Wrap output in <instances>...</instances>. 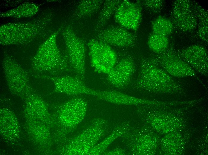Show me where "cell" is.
Segmentation results:
<instances>
[{
	"instance_id": "obj_1",
	"label": "cell",
	"mask_w": 208,
	"mask_h": 155,
	"mask_svg": "<svg viewBox=\"0 0 208 155\" xmlns=\"http://www.w3.org/2000/svg\"><path fill=\"white\" fill-rule=\"evenodd\" d=\"M53 15L46 11L34 19L27 21L9 23L0 27V43L3 45L29 43L46 36L51 30L49 28Z\"/></svg>"
},
{
	"instance_id": "obj_2",
	"label": "cell",
	"mask_w": 208,
	"mask_h": 155,
	"mask_svg": "<svg viewBox=\"0 0 208 155\" xmlns=\"http://www.w3.org/2000/svg\"><path fill=\"white\" fill-rule=\"evenodd\" d=\"M134 86L137 89L155 93L177 92L183 90L181 82L165 72L153 58H141Z\"/></svg>"
},
{
	"instance_id": "obj_3",
	"label": "cell",
	"mask_w": 208,
	"mask_h": 155,
	"mask_svg": "<svg viewBox=\"0 0 208 155\" xmlns=\"http://www.w3.org/2000/svg\"><path fill=\"white\" fill-rule=\"evenodd\" d=\"M61 28L50 35L39 46L31 62V68L35 71L56 75L69 69L66 52H61L57 43Z\"/></svg>"
},
{
	"instance_id": "obj_4",
	"label": "cell",
	"mask_w": 208,
	"mask_h": 155,
	"mask_svg": "<svg viewBox=\"0 0 208 155\" xmlns=\"http://www.w3.org/2000/svg\"><path fill=\"white\" fill-rule=\"evenodd\" d=\"M107 126V121L104 119H94L87 127L69 140L62 149V153L68 155H88L103 136Z\"/></svg>"
},
{
	"instance_id": "obj_5",
	"label": "cell",
	"mask_w": 208,
	"mask_h": 155,
	"mask_svg": "<svg viewBox=\"0 0 208 155\" xmlns=\"http://www.w3.org/2000/svg\"><path fill=\"white\" fill-rule=\"evenodd\" d=\"M86 100L75 97L60 105L57 111L60 135L66 136L73 131L85 117L88 108Z\"/></svg>"
},
{
	"instance_id": "obj_6",
	"label": "cell",
	"mask_w": 208,
	"mask_h": 155,
	"mask_svg": "<svg viewBox=\"0 0 208 155\" xmlns=\"http://www.w3.org/2000/svg\"><path fill=\"white\" fill-rule=\"evenodd\" d=\"M61 30L69 66L76 76L85 82L86 73L85 44L75 34L70 25L64 27Z\"/></svg>"
},
{
	"instance_id": "obj_7",
	"label": "cell",
	"mask_w": 208,
	"mask_h": 155,
	"mask_svg": "<svg viewBox=\"0 0 208 155\" xmlns=\"http://www.w3.org/2000/svg\"><path fill=\"white\" fill-rule=\"evenodd\" d=\"M2 65L10 90L24 99L32 89L28 72L8 55L4 56Z\"/></svg>"
},
{
	"instance_id": "obj_8",
	"label": "cell",
	"mask_w": 208,
	"mask_h": 155,
	"mask_svg": "<svg viewBox=\"0 0 208 155\" xmlns=\"http://www.w3.org/2000/svg\"><path fill=\"white\" fill-rule=\"evenodd\" d=\"M87 45L91 65L94 70L107 75L118 61L115 51L110 45L94 38L90 39Z\"/></svg>"
},
{
	"instance_id": "obj_9",
	"label": "cell",
	"mask_w": 208,
	"mask_h": 155,
	"mask_svg": "<svg viewBox=\"0 0 208 155\" xmlns=\"http://www.w3.org/2000/svg\"><path fill=\"white\" fill-rule=\"evenodd\" d=\"M157 63L174 78L192 77L202 82L196 72L178 55L174 47L169 45L163 52L153 57Z\"/></svg>"
},
{
	"instance_id": "obj_10",
	"label": "cell",
	"mask_w": 208,
	"mask_h": 155,
	"mask_svg": "<svg viewBox=\"0 0 208 155\" xmlns=\"http://www.w3.org/2000/svg\"><path fill=\"white\" fill-rule=\"evenodd\" d=\"M146 130L137 125L131 126L121 137L129 154H150L153 151L155 145V137L150 134L146 133Z\"/></svg>"
},
{
	"instance_id": "obj_11",
	"label": "cell",
	"mask_w": 208,
	"mask_h": 155,
	"mask_svg": "<svg viewBox=\"0 0 208 155\" xmlns=\"http://www.w3.org/2000/svg\"><path fill=\"white\" fill-rule=\"evenodd\" d=\"M142 10L140 0H122L114 14V20L120 26L136 32L141 22Z\"/></svg>"
},
{
	"instance_id": "obj_12",
	"label": "cell",
	"mask_w": 208,
	"mask_h": 155,
	"mask_svg": "<svg viewBox=\"0 0 208 155\" xmlns=\"http://www.w3.org/2000/svg\"><path fill=\"white\" fill-rule=\"evenodd\" d=\"M39 77L49 80L53 83L54 92L71 95L87 94L94 96L96 90L89 88L77 77L65 75L56 76L42 74Z\"/></svg>"
},
{
	"instance_id": "obj_13",
	"label": "cell",
	"mask_w": 208,
	"mask_h": 155,
	"mask_svg": "<svg viewBox=\"0 0 208 155\" xmlns=\"http://www.w3.org/2000/svg\"><path fill=\"white\" fill-rule=\"evenodd\" d=\"M171 21L179 30L187 32L194 30L198 24L193 11L192 2L188 0L174 1L170 13Z\"/></svg>"
},
{
	"instance_id": "obj_14",
	"label": "cell",
	"mask_w": 208,
	"mask_h": 155,
	"mask_svg": "<svg viewBox=\"0 0 208 155\" xmlns=\"http://www.w3.org/2000/svg\"><path fill=\"white\" fill-rule=\"evenodd\" d=\"M94 38L110 46L120 47H131L136 41L135 35L129 30L114 25L97 32Z\"/></svg>"
},
{
	"instance_id": "obj_15",
	"label": "cell",
	"mask_w": 208,
	"mask_h": 155,
	"mask_svg": "<svg viewBox=\"0 0 208 155\" xmlns=\"http://www.w3.org/2000/svg\"><path fill=\"white\" fill-rule=\"evenodd\" d=\"M176 52L178 56L195 72L204 76H207L208 52L204 46L194 44Z\"/></svg>"
},
{
	"instance_id": "obj_16",
	"label": "cell",
	"mask_w": 208,
	"mask_h": 155,
	"mask_svg": "<svg viewBox=\"0 0 208 155\" xmlns=\"http://www.w3.org/2000/svg\"><path fill=\"white\" fill-rule=\"evenodd\" d=\"M132 59L126 57L118 61L107 75V79L113 86L119 89L127 87L130 83L135 71Z\"/></svg>"
},
{
	"instance_id": "obj_17",
	"label": "cell",
	"mask_w": 208,
	"mask_h": 155,
	"mask_svg": "<svg viewBox=\"0 0 208 155\" xmlns=\"http://www.w3.org/2000/svg\"><path fill=\"white\" fill-rule=\"evenodd\" d=\"M94 97L98 99L118 105L138 106L160 104V102L142 99L115 90H96Z\"/></svg>"
},
{
	"instance_id": "obj_18",
	"label": "cell",
	"mask_w": 208,
	"mask_h": 155,
	"mask_svg": "<svg viewBox=\"0 0 208 155\" xmlns=\"http://www.w3.org/2000/svg\"><path fill=\"white\" fill-rule=\"evenodd\" d=\"M129 123H120L104 140L96 145L90 151L88 155H98L102 154L108 146L117 138L121 137L131 127Z\"/></svg>"
},
{
	"instance_id": "obj_19",
	"label": "cell",
	"mask_w": 208,
	"mask_h": 155,
	"mask_svg": "<svg viewBox=\"0 0 208 155\" xmlns=\"http://www.w3.org/2000/svg\"><path fill=\"white\" fill-rule=\"evenodd\" d=\"M121 1L120 0H107L104 1L94 27L95 32H97L104 28L114 15Z\"/></svg>"
},
{
	"instance_id": "obj_20",
	"label": "cell",
	"mask_w": 208,
	"mask_h": 155,
	"mask_svg": "<svg viewBox=\"0 0 208 155\" xmlns=\"http://www.w3.org/2000/svg\"><path fill=\"white\" fill-rule=\"evenodd\" d=\"M104 0H84L80 1L73 13V18L80 19L90 17L101 8Z\"/></svg>"
},
{
	"instance_id": "obj_21",
	"label": "cell",
	"mask_w": 208,
	"mask_h": 155,
	"mask_svg": "<svg viewBox=\"0 0 208 155\" xmlns=\"http://www.w3.org/2000/svg\"><path fill=\"white\" fill-rule=\"evenodd\" d=\"M39 10V6L36 4L26 2L14 8L1 13L0 16L16 18L30 17L36 14Z\"/></svg>"
},
{
	"instance_id": "obj_22",
	"label": "cell",
	"mask_w": 208,
	"mask_h": 155,
	"mask_svg": "<svg viewBox=\"0 0 208 155\" xmlns=\"http://www.w3.org/2000/svg\"><path fill=\"white\" fill-rule=\"evenodd\" d=\"M192 7L194 13L198 21L197 31L199 37L203 41L208 42V13L197 3L192 4Z\"/></svg>"
},
{
	"instance_id": "obj_23",
	"label": "cell",
	"mask_w": 208,
	"mask_h": 155,
	"mask_svg": "<svg viewBox=\"0 0 208 155\" xmlns=\"http://www.w3.org/2000/svg\"><path fill=\"white\" fill-rule=\"evenodd\" d=\"M147 45L152 52L156 54H160L164 51L168 47L169 39L166 36L152 32L148 37Z\"/></svg>"
},
{
	"instance_id": "obj_24",
	"label": "cell",
	"mask_w": 208,
	"mask_h": 155,
	"mask_svg": "<svg viewBox=\"0 0 208 155\" xmlns=\"http://www.w3.org/2000/svg\"><path fill=\"white\" fill-rule=\"evenodd\" d=\"M152 26L153 32L166 36L171 34L174 27L170 20L161 16H158L153 21Z\"/></svg>"
},
{
	"instance_id": "obj_25",
	"label": "cell",
	"mask_w": 208,
	"mask_h": 155,
	"mask_svg": "<svg viewBox=\"0 0 208 155\" xmlns=\"http://www.w3.org/2000/svg\"><path fill=\"white\" fill-rule=\"evenodd\" d=\"M140 1L142 6L153 13H157L160 11L164 4V1L161 0Z\"/></svg>"
},
{
	"instance_id": "obj_26",
	"label": "cell",
	"mask_w": 208,
	"mask_h": 155,
	"mask_svg": "<svg viewBox=\"0 0 208 155\" xmlns=\"http://www.w3.org/2000/svg\"><path fill=\"white\" fill-rule=\"evenodd\" d=\"M127 154V151L121 148H117L114 149L105 151L102 155H123Z\"/></svg>"
}]
</instances>
